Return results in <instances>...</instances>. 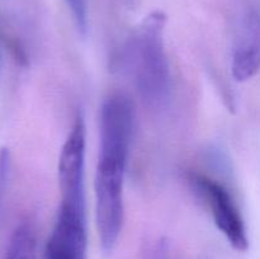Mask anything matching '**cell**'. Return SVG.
I'll return each instance as SVG.
<instances>
[{
  "label": "cell",
  "mask_w": 260,
  "mask_h": 259,
  "mask_svg": "<svg viewBox=\"0 0 260 259\" xmlns=\"http://www.w3.org/2000/svg\"><path fill=\"white\" fill-rule=\"evenodd\" d=\"M4 259H37V233L29 221H23L13 231Z\"/></svg>",
  "instance_id": "cell-6"
},
{
  "label": "cell",
  "mask_w": 260,
  "mask_h": 259,
  "mask_svg": "<svg viewBox=\"0 0 260 259\" xmlns=\"http://www.w3.org/2000/svg\"><path fill=\"white\" fill-rule=\"evenodd\" d=\"M260 71V3L239 0L231 15V73L246 81Z\"/></svg>",
  "instance_id": "cell-4"
},
{
  "label": "cell",
  "mask_w": 260,
  "mask_h": 259,
  "mask_svg": "<svg viewBox=\"0 0 260 259\" xmlns=\"http://www.w3.org/2000/svg\"><path fill=\"white\" fill-rule=\"evenodd\" d=\"M45 259H88L86 203L60 201Z\"/></svg>",
  "instance_id": "cell-5"
},
{
  "label": "cell",
  "mask_w": 260,
  "mask_h": 259,
  "mask_svg": "<svg viewBox=\"0 0 260 259\" xmlns=\"http://www.w3.org/2000/svg\"><path fill=\"white\" fill-rule=\"evenodd\" d=\"M0 70H2V53H0Z\"/></svg>",
  "instance_id": "cell-9"
},
{
  "label": "cell",
  "mask_w": 260,
  "mask_h": 259,
  "mask_svg": "<svg viewBox=\"0 0 260 259\" xmlns=\"http://www.w3.org/2000/svg\"><path fill=\"white\" fill-rule=\"evenodd\" d=\"M69 9L71 10L74 22L78 27L81 35H86L88 32V0H66Z\"/></svg>",
  "instance_id": "cell-7"
},
{
  "label": "cell",
  "mask_w": 260,
  "mask_h": 259,
  "mask_svg": "<svg viewBox=\"0 0 260 259\" xmlns=\"http://www.w3.org/2000/svg\"><path fill=\"white\" fill-rule=\"evenodd\" d=\"M167 15L151 12L131 32L121 55L122 69L145 106L161 109L172 94V71L165 48Z\"/></svg>",
  "instance_id": "cell-2"
},
{
  "label": "cell",
  "mask_w": 260,
  "mask_h": 259,
  "mask_svg": "<svg viewBox=\"0 0 260 259\" xmlns=\"http://www.w3.org/2000/svg\"><path fill=\"white\" fill-rule=\"evenodd\" d=\"M135 128L134 102L122 93L104 99L99 114V154L94 178L99 243L111 253L124 221L123 187Z\"/></svg>",
  "instance_id": "cell-1"
},
{
  "label": "cell",
  "mask_w": 260,
  "mask_h": 259,
  "mask_svg": "<svg viewBox=\"0 0 260 259\" xmlns=\"http://www.w3.org/2000/svg\"><path fill=\"white\" fill-rule=\"evenodd\" d=\"M10 151L8 147H0V203L4 197L5 189L8 185V179L10 174Z\"/></svg>",
  "instance_id": "cell-8"
},
{
  "label": "cell",
  "mask_w": 260,
  "mask_h": 259,
  "mask_svg": "<svg viewBox=\"0 0 260 259\" xmlns=\"http://www.w3.org/2000/svg\"><path fill=\"white\" fill-rule=\"evenodd\" d=\"M187 180L210 211L213 222L230 245L239 251L248 250L249 236L245 220L231 190L217 179L197 172L188 173Z\"/></svg>",
  "instance_id": "cell-3"
}]
</instances>
